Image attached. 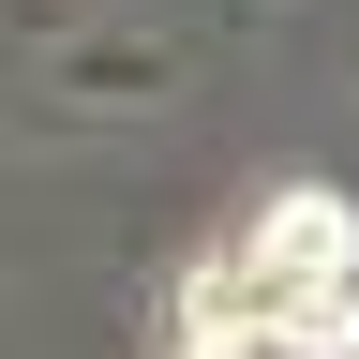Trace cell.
Masks as SVG:
<instances>
[{
  "label": "cell",
  "mask_w": 359,
  "mask_h": 359,
  "mask_svg": "<svg viewBox=\"0 0 359 359\" xmlns=\"http://www.w3.org/2000/svg\"><path fill=\"white\" fill-rule=\"evenodd\" d=\"M180 359H359V210L330 180L255 195L180 285Z\"/></svg>",
  "instance_id": "1"
}]
</instances>
